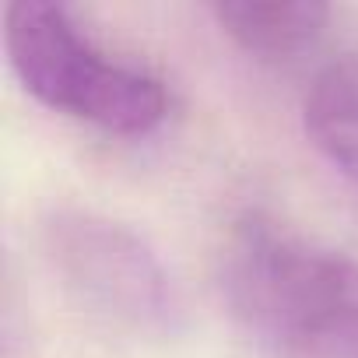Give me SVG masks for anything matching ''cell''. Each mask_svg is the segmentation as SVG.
<instances>
[{"instance_id": "obj_1", "label": "cell", "mask_w": 358, "mask_h": 358, "mask_svg": "<svg viewBox=\"0 0 358 358\" xmlns=\"http://www.w3.org/2000/svg\"><path fill=\"white\" fill-rule=\"evenodd\" d=\"M218 288L239 330L274 358H358V260L246 211L218 250Z\"/></svg>"}, {"instance_id": "obj_2", "label": "cell", "mask_w": 358, "mask_h": 358, "mask_svg": "<svg viewBox=\"0 0 358 358\" xmlns=\"http://www.w3.org/2000/svg\"><path fill=\"white\" fill-rule=\"evenodd\" d=\"M4 50L22 88L60 116L116 137H148L169 120L162 78L99 46L67 4H8Z\"/></svg>"}, {"instance_id": "obj_3", "label": "cell", "mask_w": 358, "mask_h": 358, "mask_svg": "<svg viewBox=\"0 0 358 358\" xmlns=\"http://www.w3.org/2000/svg\"><path fill=\"white\" fill-rule=\"evenodd\" d=\"M43 253L60 288L95 320L130 337H176L183 295L155 246L99 211L57 208L43 222Z\"/></svg>"}, {"instance_id": "obj_4", "label": "cell", "mask_w": 358, "mask_h": 358, "mask_svg": "<svg viewBox=\"0 0 358 358\" xmlns=\"http://www.w3.org/2000/svg\"><path fill=\"white\" fill-rule=\"evenodd\" d=\"M211 18L253 60L292 64L320 43L330 11L316 0H222Z\"/></svg>"}, {"instance_id": "obj_5", "label": "cell", "mask_w": 358, "mask_h": 358, "mask_svg": "<svg viewBox=\"0 0 358 358\" xmlns=\"http://www.w3.org/2000/svg\"><path fill=\"white\" fill-rule=\"evenodd\" d=\"M309 144L358 187V50L323 64L302 99Z\"/></svg>"}]
</instances>
